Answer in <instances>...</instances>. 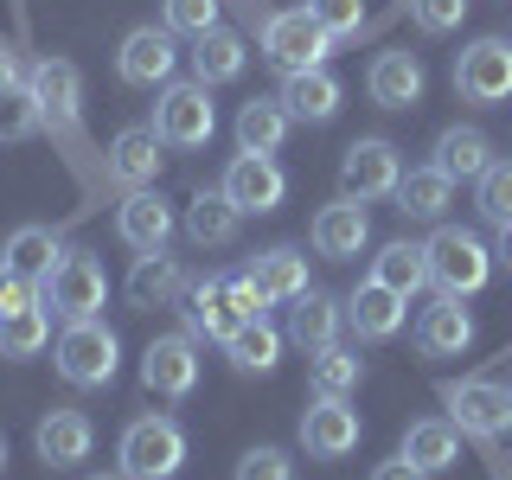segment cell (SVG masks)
I'll use <instances>...</instances> for the list:
<instances>
[{"mask_svg":"<svg viewBox=\"0 0 512 480\" xmlns=\"http://www.w3.org/2000/svg\"><path fill=\"white\" fill-rule=\"evenodd\" d=\"M154 128L167 148H205L218 135V109H212V84H160V103H154Z\"/></svg>","mask_w":512,"mask_h":480,"instance_id":"6","label":"cell"},{"mask_svg":"<svg viewBox=\"0 0 512 480\" xmlns=\"http://www.w3.org/2000/svg\"><path fill=\"white\" fill-rule=\"evenodd\" d=\"M90 480H128V474H90Z\"/></svg>","mask_w":512,"mask_h":480,"instance_id":"49","label":"cell"},{"mask_svg":"<svg viewBox=\"0 0 512 480\" xmlns=\"http://www.w3.org/2000/svg\"><path fill=\"white\" fill-rule=\"evenodd\" d=\"M423 58L416 52H378L372 71H365V90H372L378 109H416L423 103Z\"/></svg>","mask_w":512,"mask_h":480,"instance_id":"19","label":"cell"},{"mask_svg":"<svg viewBox=\"0 0 512 480\" xmlns=\"http://www.w3.org/2000/svg\"><path fill=\"white\" fill-rule=\"evenodd\" d=\"M282 103H288L295 122H333L340 103H346V90H340L333 71H301V77H282Z\"/></svg>","mask_w":512,"mask_h":480,"instance_id":"25","label":"cell"},{"mask_svg":"<svg viewBox=\"0 0 512 480\" xmlns=\"http://www.w3.org/2000/svg\"><path fill=\"white\" fill-rule=\"evenodd\" d=\"M397 212L404 218H442L448 212V199H455V180L429 160V167H404V180H397Z\"/></svg>","mask_w":512,"mask_h":480,"instance_id":"29","label":"cell"},{"mask_svg":"<svg viewBox=\"0 0 512 480\" xmlns=\"http://www.w3.org/2000/svg\"><path fill=\"white\" fill-rule=\"evenodd\" d=\"M468 346H474V314L461 308L455 295H442L436 308H423V320H416V352H423V359H461Z\"/></svg>","mask_w":512,"mask_h":480,"instance_id":"20","label":"cell"},{"mask_svg":"<svg viewBox=\"0 0 512 480\" xmlns=\"http://www.w3.org/2000/svg\"><path fill=\"white\" fill-rule=\"evenodd\" d=\"M180 314H186V333H192V340H231V333L244 327V314H237V301H231V288H224V276H218V282H192Z\"/></svg>","mask_w":512,"mask_h":480,"instance_id":"23","label":"cell"},{"mask_svg":"<svg viewBox=\"0 0 512 480\" xmlns=\"http://www.w3.org/2000/svg\"><path fill=\"white\" fill-rule=\"evenodd\" d=\"M32 448H39L45 468H77V461H90V448H96V423L84 410H45L39 429H32Z\"/></svg>","mask_w":512,"mask_h":480,"instance_id":"16","label":"cell"},{"mask_svg":"<svg viewBox=\"0 0 512 480\" xmlns=\"http://www.w3.org/2000/svg\"><path fill=\"white\" fill-rule=\"evenodd\" d=\"M141 384L154 397H192V384H199V340L192 333H160V340H148V352H141Z\"/></svg>","mask_w":512,"mask_h":480,"instance_id":"10","label":"cell"},{"mask_svg":"<svg viewBox=\"0 0 512 480\" xmlns=\"http://www.w3.org/2000/svg\"><path fill=\"white\" fill-rule=\"evenodd\" d=\"M493 263L512 269V224H500V244H493Z\"/></svg>","mask_w":512,"mask_h":480,"instance_id":"48","label":"cell"},{"mask_svg":"<svg viewBox=\"0 0 512 480\" xmlns=\"http://www.w3.org/2000/svg\"><path fill=\"white\" fill-rule=\"evenodd\" d=\"M237 480H295V461L263 442V448H250V455L237 461Z\"/></svg>","mask_w":512,"mask_h":480,"instance_id":"43","label":"cell"},{"mask_svg":"<svg viewBox=\"0 0 512 480\" xmlns=\"http://www.w3.org/2000/svg\"><path fill=\"white\" fill-rule=\"evenodd\" d=\"M186 58H192V77H199V84H231V77H244V64H250L244 39H237V32H224V26L199 32Z\"/></svg>","mask_w":512,"mask_h":480,"instance_id":"27","label":"cell"},{"mask_svg":"<svg viewBox=\"0 0 512 480\" xmlns=\"http://www.w3.org/2000/svg\"><path fill=\"white\" fill-rule=\"evenodd\" d=\"M122 474L128 480H173L186 468V436L173 416H135L122 429V448H116Z\"/></svg>","mask_w":512,"mask_h":480,"instance_id":"3","label":"cell"},{"mask_svg":"<svg viewBox=\"0 0 512 480\" xmlns=\"http://www.w3.org/2000/svg\"><path fill=\"white\" fill-rule=\"evenodd\" d=\"M224 352H231V365L237 372H276V359H282V333L269 327V320H244V327L224 340Z\"/></svg>","mask_w":512,"mask_h":480,"instance_id":"36","label":"cell"},{"mask_svg":"<svg viewBox=\"0 0 512 480\" xmlns=\"http://www.w3.org/2000/svg\"><path fill=\"white\" fill-rule=\"evenodd\" d=\"M45 340H52V308H45V301L0 320V352H7V359H39Z\"/></svg>","mask_w":512,"mask_h":480,"instance_id":"37","label":"cell"},{"mask_svg":"<svg viewBox=\"0 0 512 480\" xmlns=\"http://www.w3.org/2000/svg\"><path fill=\"white\" fill-rule=\"evenodd\" d=\"M58 231H45V224H20V231L7 237V250H0V269H13V276H32L45 282L58 269Z\"/></svg>","mask_w":512,"mask_h":480,"instance_id":"30","label":"cell"},{"mask_svg":"<svg viewBox=\"0 0 512 480\" xmlns=\"http://www.w3.org/2000/svg\"><path fill=\"white\" fill-rule=\"evenodd\" d=\"M224 288H231V301H237V314H244V320H263L269 295L256 288V276H250V269H237V276H224Z\"/></svg>","mask_w":512,"mask_h":480,"instance_id":"45","label":"cell"},{"mask_svg":"<svg viewBox=\"0 0 512 480\" xmlns=\"http://www.w3.org/2000/svg\"><path fill=\"white\" fill-rule=\"evenodd\" d=\"M308 13L333 32V39H352V32L365 26V0H308Z\"/></svg>","mask_w":512,"mask_h":480,"instance_id":"40","label":"cell"},{"mask_svg":"<svg viewBox=\"0 0 512 480\" xmlns=\"http://www.w3.org/2000/svg\"><path fill=\"white\" fill-rule=\"evenodd\" d=\"M237 224H244V212H237V205L224 199V186H212V192H192V205H186V237H192V244L224 250V244L237 237Z\"/></svg>","mask_w":512,"mask_h":480,"instance_id":"28","label":"cell"},{"mask_svg":"<svg viewBox=\"0 0 512 480\" xmlns=\"http://www.w3.org/2000/svg\"><path fill=\"white\" fill-rule=\"evenodd\" d=\"M506 359H512V352H506Z\"/></svg>","mask_w":512,"mask_h":480,"instance_id":"53","label":"cell"},{"mask_svg":"<svg viewBox=\"0 0 512 480\" xmlns=\"http://www.w3.org/2000/svg\"><path fill=\"white\" fill-rule=\"evenodd\" d=\"M160 13H167V32H186V39L218 26V0H167Z\"/></svg>","mask_w":512,"mask_h":480,"instance_id":"39","label":"cell"},{"mask_svg":"<svg viewBox=\"0 0 512 480\" xmlns=\"http://www.w3.org/2000/svg\"><path fill=\"white\" fill-rule=\"evenodd\" d=\"M442 404L455 410L461 436L493 442V436H506V429H512V391H506V384H493V378H461V384H442Z\"/></svg>","mask_w":512,"mask_h":480,"instance_id":"8","label":"cell"},{"mask_svg":"<svg viewBox=\"0 0 512 480\" xmlns=\"http://www.w3.org/2000/svg\"><path fill=\"white\" fill-rule=\"evenodd\" d=\"M308 237H314V256H327V263H346V256H359L365 244H372V224H365V205L340 192L333 205H320V212H314Z\"/></svg>","mask_w":512,"mask_h":480,"instance_id":"15","label":"cell"},{"mask_svg":"<svg viewBox=\"0 0 512 480\" xmlns=\"http://www.w3.org/2000/svg\"><path fill=\"white\" fill-rule=\"evenodd\" d=\"M26 90L39 103L45 128H77V109H84V77H77L71 58H39L26 71Z\"/></svg>","mask_w":512,"mask_h":480,"instance_id":"13","label":"cell"},{"mask_svg":"<svg viewBox=\"0 0 512 480\" xmlns=\"http://www.w3.org/2000/svg\"><path fill=\"white\" fill-rule=\"evenodd\" d=\"M167 141H160V128L154 122H135V128H122L116 141H109V180H122L128 192H141V186H154L160 180V154Z\"/></svg>","mask_w":512,"mask_h":480,"instance_id":"17","label":"cell"},{"mask_svg":"<svg viewBox=\"0 0 512 480\" xmlns=\"http://www.w3.org/2000/svg\"><path fill=\"white\" fill-rule=\"evenodd\" d=\"M493 276V250L480 244L474 231H461V224H442L436 237H429V282L442 288V295H480Z\"/></svg>","mask_w":512,"mask_h":480,"instance_id":"4","label":"cell"},{"mask_svg":"<svg viewBox=\"0 0 512 480\" xmlns=\"http://www.w3.org/2000/svg\"><path fill=\"white\" fill-rule=\"evenodd\" d=\"M39 282H32V276H13V269H0V320H7V314H26V308H39Z\"/></svg>","mask_w":512,"mask_h":480,"instance_id":"44","label":"cell"},{"mask_svg":"<svg viewBox=\"0 0 512 480\" xmlns=\"http://www.w3.org/2000/svg\"><path fill=\"white\" fill-rule=\"evenodd\" d=\"M288 103L282 96H250L244 109H237V154H276L288 141Z\"/></svg>","mask_w":512,"mask_h":480,"instance_id":"24","label":"cell"},{"mask_svg":"<svg viewBox=\"0 0 512 480\" xmlns=\"http://www.w3.org/2000/svg\"><path fill=\"white\" fill-rule=\"evenodd\" d=\"M333 32L314 20L308 7H288V13H269L263 20V58L276 64L282 77H301V71H327L333 58Z\"/></svg>","mask_w":512,"mask_h":480,"instance_id":"1","label":"cell"},{"mask_svg":"<svg viewBox=\"0 0 512 480\" xmlns=\"http://www.w3.org/2000/svg\"><path fill=\"white\" fill-rule=\"evenodd\" d=\"M116 231H122V244L135 250V256H148V250H167V237H173V205L160 199L154 186H141V192H128V199H122V212H116Z\"/></svg>","mask_w":512,"mask_h":480,"instance_id":"18","label":"cell"},{"mask_svg":"<svg viewBox=\"0 0 512 480\" xmlns=\"http://www.w3.org/2000/svg\"><path fill=\"white\" fill-rule=\"evenodd\" d=\"M359 436H365V423L346 397H314V410L301 416V442H308L314 461H346L359 448Z\"/></svg>","mask_w":512,"mask_h":480,"instance_id":"14","label":"cell"},{"mask_svg":"<svg viewBox=\"0 0 512 480\" xmlns=\"http://www.w3.org/2000/svg\"><path fill=\"white\" fill-rule=\"evenodd\" d=\"M20 90H26V71H20V58L0 45V103H7V96H20Z\"/></svg>","mask_w":512,"mask_h":480,"instance_id":"46","label":"cell"},{"mask_svg":"<svg viewBox=\"0 0 512 480\" xmlns=\"http://www.w3.org/2000/svg\"><path fill=\"white\" fill-rule=\"evenodd\" d=\"M52 359H58L64 384H77V391H103V384L116 378V365H122V340L103 327V320H64Z\"/></svg>","mask_w":512,"mask_h":480,"instance_id":"2","label":"cell"},{"mask_svg":"<svg viewBox=\"0 0 512 480\" xmlns=\"http://www.w3.org/2000/svg\"><path fill=\"white\" fill-rule=\"evenodd\" d=\"M455 90L468 103H506L512 96V45L506 39H474L455 58Z\"/></svg>","mask_w":512,"mask_h":480,"instance_id":"12","label":"cell"},{"mask_svg":"<svg viewBox=\"0 0 512 480\" xmlns=\"http://www.w3.org/2000/svg\"><path fill=\"white\" fill-rule=\"evenodd\" d=\"M0 468H7V436H0Z\"/></svg>","mask_w":512,"mask_h":480,"instance_id":"50","label":"cell"},{"mask_svg":"<svg viewBox=\"0 0 512 480\" xmlns=\"http://www.w3.org/2000/svg\"><path fill=\"white\" fill-rule=\"evenodd\" d=\"M224 199L237 205L244 218H263V212H276L282 205V192H288V180H282V167H276V154H237L231 167H224Z\"/></svg>","mask_w":512,"mask_h":480,"instance_id":"11","label":"cell"},{"mask_svg":"<svg viewBox=\"0 0 512 480\" xmlns=\"http://www.w3.org/2000/svg\"><path fill=\"white\" fill-rule=\"evenodd\" d=\"M359 378H365L359 352H346L340 340L320 346L314 359H308V384H314V397H352V391H359Z\"/></svg>","mask_w":512,"mask_h":480,"instance_id":"35","label":"cell"},{"mask_svg":"<svg viewBox=\"0 0 512 480\" xmlns=\"http://www.w3.org/2000/svg\"><path fill=\"white\" fill-rule=\"evenodd\" d=\"M186 269H180V256H167V250H148V256H135V269H128V301L135 308H173V301H186Z\"/></svg>","mask_w":512,"mask_h":480,"instance_id":"21","label":"cell"},{"mask_svg":"<svg viewBox=\"0 0 512 480\" xmlns=\"http://www.w3.org/2000/svg\"><path fill=\"white\" fill-rule=\"evenodd\" d=\"M397 455L416 461L423 474H448L461 461V436H455V423H442V416H423V423L404 429V448H397Z\"/></svg>","mask_w":512,"mask_h":480,"instance_id":"26","label":"cell"},{"mask_svg":"<svg viewBox=\"0 0 512 480\" xmlns=\"http://www.w3.org/2000/svg\"><path fill=\"white\" fill-rule=\"evenodd\" d=\"M436 167L448 180H480V173L493 167V141L480 135V128H442L436 135Z\"/></svg>","mask_w":512,"mask_h":480,"instance_id":"33","label":"cell"},{"mask_svg":"<svg viewBox=\"0 0 512 480\" xmlns=\"http://www.w3.org/2000/svg\"><path fill=\"white\" fill-rule=\"evenodd\" d=\"M474 186H480V218H487V224H512V160H493Z\"/></svg>","mask_w":512,"mask_h":480,"instance_id":"38","label":"cell"},{"mask_svg":"<svg viewBox=\"0 0 512 480\" xmlns=\"http://www.w3.org/2000/svg\"><path fill=\"white\" fill-rule=\"evenodd\" d=\"M340 320H346V308L333 295H320V288H308V295L295 301V314H288V340L295 346H308V352H320V346H333L340 340Z\"/></svg>","mask_w":512,"mask_h":480,"instance_id":"31","label":"cell"},{"mask_svg":"<svg viewBox=\"0 0 512 480\" xmlns=\"http://www.w3.org/2000/svg\"><path fill=\"white\" fill-rule=\"evenodd\" d=\"M410 20L442 39V32H455L461 20H468V0H410Z\"/></svg>","mask_w":512,"mask_h":480,"instance_id":"41","label":"cell"},{"mask_svg":"<svg viewBox=\"0 0 512 480\" xmlns=\"http://www.w3.org/2000/svg\"><path fill=\"white\" fill-rule=\"evenodd\" d=\"M397 180H404V154L391 148L384 135H365V141H352L346 160H340V192L346 199H359V205H372V199H391Z\"/></svg>","mask_w":512,"mask_h":480,"instance_id":"7","label":"cell"},{"mask_svg":"<svg viewBox=\"0 0 512 480\" xmlns=\"http://www.w3.org/2000/svg\"><path fill=\"white\" fill-rule=\"evenodd\" d=\"M39 295H45V308H52L58 320H96V314H103V301H109V276H103L96 256L64 250L58 269L39 282Z\"/></svg>","mask_w":512,"mask_h":480,"instance_id":"5","label":"cell"},{"mask_svg":"<svg viewBox=\"0 0 512 480\" xmlns=\"http://www.w3.org/2000/svg\"><path fill=\"white\" fill-rule=\"evenodd\" d=\"M404 301L410 295H397V288H384V282H359L352 288V301H346V327L359 333V340H391L397 327H404Z\"/></svg>","mask_w":512,"mask_h":480,"instance_id":"22","label":"cell"},{"mask_svg":"<svg viewBox=\"0 0 512 480\" xmlns=\"http://www.w3.org/2000/svg\"><path fill=\"white\" fill-rule=\"evenodd\" d=\"M180 32H167V26H135L122 39V52H116V77L122 84H135V90H154V84H173V71H180Z\"/></svg>","mask_w":512,"mask_h":480,"instance_id":"9","label":"cell"},{"mask_svg":"<svg viewBox=\"0 0 512 480\" xmlns=\"http://www.w3.org/2000/svg\"><path fill=\"white\" fill-rule=\"evenodd\" d=\"M32 128H45V122H39V103H32V90L7 96V103H0V141H26Z\"/></svg>","mask_w":512,"mask_h":480,"instance_id":"42","label":"cell"},{"mask_svg":"<svg viewBox=\"0 0 512 480\" xmlns=\"http://www.w3.org/2000/svg\"><path fill=\"white\" fill-rule=\"evenodd\" d=\"M250 276H256V288H263L269 301H301V295H308V256L276 244V250H263L250 263Z\"/></svg>","mask_w":512,"mask_h":480,"instance_id":"32","label":"cell"},{"mask_svg":"<svg viewBox=\"0 0 512 480\" xmlns=\"http://www.w3.org/2000/svg\"><path fill=\"white\" fill-rule=\"evenodd\" d=\"M372 282L397 288V295H416V288L429 282V244H410V237L384 244V250L372 256Z\"/></svg>","mask_w":512,"mask_h":480,"instance_id":"34","label":"cell"},{"mask_svg":"<svg viewBox=\"0 0 512 480\" xmlns=\"http://www.w3.org/2000/svg\"><path fill=\"white\" fill-rule=\"evenodd\" d=\"M0 359H7V352H0Z\"/></svg>","mask_w":512,"mask_h":480,"instance_id":"52","label":"cell"},{"mask_svg":"<svg viewBox=\"0 0 512 480\" xmlns=\"http://www.w3.org/2000/svg\"><path fill=\"white\" fill-rule=\"evenodd\" d=\"M372 480H429V474L416 468V461H404V455H391V461H378V468H372Z\"/></svg>","mask_w":512,"mask_h":480,"instance_id":"47","label":"cell"},{"mask_svg":"<svg viewBox=\"0 0 512 480\" xmlns=\"http://www.w3.org/2000/svg\"><path fill=\"white\" fill-rule=\"evenodd\" d=\"M493 480H512V474H506V468H493Z\"/></svg>","mask_w":512,"mask_h":480,"instance_id":"51","label":"cell"}]
</instances>
